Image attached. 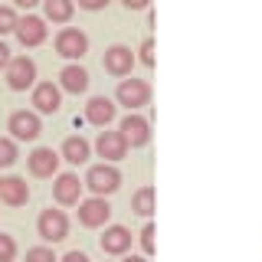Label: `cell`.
Masks as SVG:
<instances>
[{
	"instance_id": "obj_1",
	"label": "cell",
	"mask_w": 262,
	"mask_h": 262,
	"mask_svg": "<svg viewBox=\"0 0 262 262\" xmlns=\"http://www.w3.org/2000/svg\"><path fill=\"white\" fill-rule=\"evenodd\" d=\"M85 187L92 190L95 196H108L121 187V174L118 167H112V164H95V167H89L85 174Z\"/></svg>"
},
{
	"instance_id": "obj_2",
	"label": "cell",
	"mask_w": 262,
	"mask_h": 262,
	"mask_svg": "<svg viewBox=\"0 0 262 262\" xmlns=\"http://www.w3.org/2000/svg\"><path fill=\"white\" fill-rule=\"evenodd\" d=\"M36 233H39V239H43V243H62L66 236H69V220H66L62 210H53V207H49V210L39 213Z\"/></svg>"
},
{
	"instance_id": "obj_3",
	"label": "cell",
	"mask_w": 262,
	"mask_h": 262,
	"mask_svg": "<svg viewBox=\"0 0 262 262\" xmlns=\"http://www.w3.org/2000/svg\"><path fill=\"white\" fill-rule=\"evenodd\" d=\"M115 98H118L128 112L144 108V105L151 102V85H147L144 79H121L118 89H115Z\"/></svg>"
},
{
	"instance_id": "obj_4",
	"label": "cell",
	"mask_w": 262,
	"mask_h": 262,
	"mask_svg": "<svg viewBox=\"0 0 262 262\" xmlns=\"http://www.w3.org/2000/svg\"><path fill=\"white\" fill-rule=\"evenodd\" d=\"M33 82H36V62L30 56H13L10 66H7V85L13 92H27Z\"/></svg>"
},
{
	"instance_id": "obj_5",
	"label": "cell",
	"mask_w": 262,
	"mask_h": 262,
	"mask_svg": "<svg viewBox=\"0 0 262 262\" xmlns=\"http://www.w3.org/2000/svg\"><path fill=\"white\" fill-rule=\"evenodd\" d=\"M56 53L66 56V59H82L89 53V36L76 27H66L56 33Z\"/></svg>"
},
{
	"instance_id": "obj_6",
	"label": "cell",
	"mask_w": 262,
	"mask_h": 262,
	"mask_svg": "<svg viewBox=\"0 0 262 262\" xmlns=\"http://www.w3.org/2000/svg\"><path fill=\"white\" fill-rule=\"evenodd\" d=\"M7 131L16 138V141H36L43 125H39V115L36 112H13L10 121H7Z\"/></svg>"
},
{
	"instance_id": "obj_7",
	"label": "cell",
	"mask_w": 262,
	"mask_h": 262,
	"mask_svg": "<svg viewBox=\"0 0 262 262\" xmlns=\"http://www.w3.org/2000/svg\"><path fill=\"white\" fill-rule=\"evenodd\" d=\"M112 220V207L105 196H92V200H82L79 203V223L89 229H98Z\"/></svg>"
},
{
	"instance_id": "obj_8",
	"label": "cell",
	"mask_w": 262,
	"mask_h": 262,
	"mask_svg": "<svg viewBox=\"0 0 262 262\" xmlns=\"http://www.w3.org/2000/svg\"><path fill=\"white\" fill-rule=\"evenodd\" d=\"M102 66H105V72L125 79V76H131V69H135V53H131L128 46H121V43L118 46H108V49H105Z\"/></svg>"
},
{
	"instance_id": "obj_9",
	"label": "cell",
	"mask_w": 262,
	"mask_h": 262,
	"mask_svg": "<svg viewBox=\"0 0 262 262\" xmlns=\"http://www.w3.org/2000/svg\"><path fill=\"white\" fill-rule=\"evenodd\" d=\"M121 135H125L128 147H144L147 141H151V125H147V118H141V115L128 112L125 118H121Z\"/></svg>"
},
{
	"instance_id": "obj_10",
	"label": "cell",
	"mask_w": 262,
	"mask_h": 262,
	"mask_svg": "<svg viewBox=\"0 0 262 262\" xmlns=\"http://www.w3.org/2000/svg\"><path fill=\"white\" fill-rule=\"evenodd\" d=\"M82 187H85V180H79L76 174H59L56 184H53L56 203H62V207H76V203H82Z\"/></svg>"
},
{
	"instance_id": "obj_11",
	"label": "cell",
	"mask_w": 262,
	"mask_h": 262,
	"mask_svg": "<svg viewBox=\"0 0 262 262\" xmlns=\"http://www.w3.org/2000/svg\"><path fill=\"white\" fill-rule=\"evenodd\" d=\"M59 161H62V154H56L53 147H36L30 154V174L33 177H59Z\"/></svg>"
},
{
	"instance_id": "obj_12",
	"label": "cell",
	"mask_w": 262,
	"mask_h": 262,
	"mask_svg": "<svg viewBox=\"0 0 262 262\" xmlns=\"http://www.w3.org/2000/svg\"><path fill=\"white\" fill-rule=\"evenodd\" d=\"M33 105H36V112H43V115H56L59 105H62L59 85H53V82H39V85H33Z\"/></svg>"
},
{
	"instance_id": "obj_13",
	"label": "cell",
	"mask_w": 262,
	"mask_h": 262,
	"mask_svg": "<svg viewBox=\"0 0 262 262\" xmlns=\"http://www.w3.org/2000/svg\"><path fill=\"white\" fill-rule=\"evenodd\" d=\"M95 151L102 154L105 161H121L128 154V141H125L121 131H102L98 141H95Z\"/></svg>"
},
{
	"instance_id": "obj_14",
	"label": "cell",
	"mask_w": 262,
	"mask_h": 262,
	"mask_svg": "<svg viewBox=\"0 0 262 262\" xmlns=\"http://www.w3.org/2000/svg\"><path fill=\"white\" fill-rule=\"evenodd\" d=\"M85 121H92V125H98V128H108L112 121H115V102H112V98H105V95L89 98Z\"/></svg>"
},
{
	"instance_id": "obj_15",
	"label": "cell",
	"mask_w": 262,
	"mask_h": 262,
	"mask_svg": "<svg viewBox=\"0 0 262 262\" xmlns=\"http://www.w3.org/2000/svg\"><path fill=\"white\" fill-rule=\"evenodd\" d=\"M16 39H20V46H39L46 39V20L43 16H23L16 27Z\"/></svg>"
},
{
	"instance_id": "obj_16",
	"label": "cell",
	"mask_w": 262,
	"mask_h": 262,
	"mask_svg": "<svg viewBox=\"0 0 262 262\" xmlns=\"http://www.w3.org/2000/svg\"><path fill=\"white\" fill-rule=\"evenodd\" d=\"M98 243H102V252H108V256H121V252L131 249V233L125 226H105V236Z\"/></svg>"
},
{
	"instance_id": "obj_17",
	"label": "cell",
	"mask_w": 262,
	"mask_h": 262,
	"mask_svg": "<svg viewBox=\"0 0 262 262\" xmlns=\"http://www.w3.org/2000/svg\"><path fill=\"white\" fill-rule=\"evenodd\" d=\"M0 200H4L7 207H23V203L30 200V184L23 177H7L4 187H0Z\"/></svg>"
},
{
	"instance_id": "obj_18",
	"label": "cell",
	"mask_w": 262,
	"mask_h": 262,
	"mask_svg": "<svg viewBox=\"0 0 262 262\" xmlns=\"http://www.w3.org/2000/svg\"><path fill=\"white\" fill-rule=\"evenodd\" d=\"M59 85L66 89V92H72V95H82V92L89 89V72L82 69L79 62H69V66L59 72Z\"/></svg>"
},
{
	"instance_id": "obj_19",
	"label": "cell",
	"mask_w": 262,
	"mask_h": 262,
	"mask_svg": "<svg viewBox=\"0 0 262 262\" xmlns=\"http://www.w3.org/2000/svg\"><path fill=\"white\" fill-rule=\"evenodd\" d=\"M62 161H69V164H85L89 161V154H92V147H89L85 138H79V135H72V138H66L62 141Z\"/></svg>"
},
{
	"instance_id": "obj_20",
	"label": "cell",
	"mask_w": 262,
	"mask_h": 262,
	"mask_svg": "<svg viewBox=\"0 0 262 262\" xmlns=\"http://www.w3.org/2000/svg\"><path fill=\"white\" fill-rule=\"evenodd\" d=\"M43 7H46V20L69 23L72 20V10H76V0H43Z\"/></svg>"
},
{
	"instance_id": "obj_21",
	"label": "cell",
	"mask_w": 262,
	"mask_h": 262,
	"mask_svg": "<svg viewBox=\"0 0 262 262\" xmlns=\"http://www.w3.org/2000/svg\"><path fill=\"white\" fill-rule=\"evenodd\" d=\"M131 210H135L138 216H151V213H154V187H141V190H135V196H131Z\"/></svg>"
},
{
	"instance_id": "obj_22",
	"label": "cell",
	"mask_w": 262,
	"mask_h": 262,
	"mask_svg": "<svg viewBox=\"0 0 262 262\" xmlns=\"http://www.w3.org/2000/svg\"><path fill=\"white\" fill-rule=\"evenodd\" d=\"M16 144H13V138H0V167H13L16 164Z\"/></svg>"
},
{
	"instance_id": "obj_23",
	"label": "cell",
	"mask_w": 262,
	"mask_h": 262,
	"mask_svg": "<svg viewBox=\"0 0 262 262\" xmlns=\"http://www.w3.org/2000/svg\"><path fill=\"white\" fill-rule=\"evenodd\" d=\"M16 27H20V20H16L13 7H0V36L4 33H16Z\"/></svg>"
},
{
	"instance_id": "obj_24",
	"label": "cell",
	"mask_w": 262,
	"mask_h": 262,
	"mask_svg": "<svg viewBox=\"0 0 262 262\" xmlns=\"http://www.w3.org/2000/svg\"><path fill=\"white\" fill-rule=\"evenodd\" d=\"M27 262H59V259L49 246H33V249H27Z\"/></svg>"
},
{
	"instance_id": "obj_25",
	"label": "cell",
	"mask_w": 262,
	"mask_h": 262,
	"mask_svg": "<svg viewBox=\"0 0 262 262\" xmlns=\"http://www.w3.org/2000/svg\"><path fill=\"white\" fill-rule=\"evenodd\" d=\"M13 259H16V243H13V236L0 233V262H13Z\"/></svg>"
},
{
	"instance_id": "obj_26",
	"label": "cell",
	"mask_w": 262,
	"mask_h": 262,
	"mask_svg": "<svg viewBox=\"0 0 262 262\" xmlns=\"http://www.w3.org/2000/svg\"><path fill=\"white\" fill-rule=\"evenodd\" d=\"M141 246H144V256H154V226L151 223L141 229Z\"/></svg>"
},
{
	"instance_id": "obj_27",
	"label": "cell",
	"mask_w": 262,
	"mask_h": 262,
	"mask_svg": "<svg viewBox=\"0 0 262 262\" xmlns=\"http://www.w3.org/2000/svg\"><path fill=\"white\" fill-rule=\"evenodd\" d=\"M141 62L144 66H154V43H151V39H144V43H141Z\"/></svg>"
},
{
	"instance_id": "obj_28",
	"label": "cell",
	"mask_w": 262,
	"mask_h": 262,
	"mask_svg": "<svg viewBox=\"0 0 262 262\" xmlns=\"http://www.w3.org/2000/svg\"><path fill=\"white\" fill-rule=\"evenodd\" d=\"M108 4H112V0H79L82 10H105Z\"/></svg>"
},
{
	"instance_id": "obj_29",
	"label": "cell",
	"mask_w": 262,
	"mask_h": 262,
	"mask_svg": "<svg viewBox=\"0 0 262 262\" xmlns=\"http://www.w3.org/2000/svg\"><path fill=\"white\" fill-rule=\"evenodd\" d=\"M59 262H89V256H85V252H79V249H72V252H66Z\"/></svg>"
},
{
	"instance_id": "obj_30",
	"label": "cell",
	"mask_w": 262,
	"mask_h": 262,
	"mask_svg": "<svg viewBox=\"0 0 262 262\" xmlns=\"http://www.w3.org/2000/svg\"><path fill=\"white\" fill-rule=\"evenodd\" d=\"M10 59H13V56H10V49H7V43L0 39V69H7V66H10Z\"/></svg>"
},
{
	"instance_id": "obj_31",
	"label": "cell",
	"mask_w": 262,
	"mask_h": 262,
	"mask_svg": "<svg viewBox=\"0 0 262 262\" xmlns=\"http://www.w3.org/2000/svg\"><path fill=\"white\" fill-rule=\"evenodd\" d=\"M121 4H125L128 10H144V7L151 4V0H121Z\"/></svg>"
},
{
	"instance_id": "obj_32",
	"label": "cell",
	"mask_w": 262,
	"mask_h": 262,
	"mask_svg": "<svg viewBox=\"0 0 262 262\" xmlns=\"http://www.w3.org/2000/svg\"><path fill=\"white\" fill-rule=\"evenodd\" d=\"M13 4H16V7H27V10H30V7H36V4H43V0H13Z\"/></svg>"
},
{
	"instance_id": "obj_33",
	"label": "cell",
	"mask_w": 262,
	"mask_h": 262,
	"mask_svg": "<svg viewBox=\"0 0 262 262\" xmlns=\"http://www.w3.org/2000/svg\"><path fill=\"white\" fill-rule=\"evenodd\" d=\"M125 262H147V256H128Z\"/></svg>"
},
{
	"instance_id": "obj_34",
	"label": "cell",
	"mask_w": 262,
	"mask_h": 262,
	"mask_svg": "<svg viewBox=\"0 0 262 262\" xmlns=\"http://www.w3.org/2000/svg\"><path fill=\"white\" fill-rule=\"evenodd\" d=\"M0 187H4V180H0Z\"/></svg>"
}]
</instances>
